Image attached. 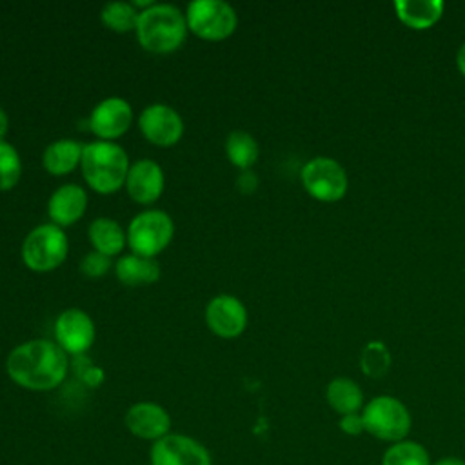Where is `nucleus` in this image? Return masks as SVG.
<instances>
[{"instance_id": "nucleus-9", "label": "nucleus", "mask_w": 465, "mask_h": 465, "mask_svg": "<svg viewBox=\"0 0 465 465\" xmlns=\"http://www.w3.org/2000/svg\"><path fill=\"white\" fill-rule=\"evenodd\" d=\"M151 465H213L211 452L203 443L187 436L169 432L154 441L149 452Z\"/></svg>"}, {"instance_id": "nucleus-22", "label": "nucleus", "mask_w": 465, "mask_h": 465, "mask_svg": "<svg viewBox=\"0 0 465 465\" xmlns=\"http://www.w3.org/2000/svg\"><path fill=\"white\" fill-rule=\"evenodd\" d=\"M225 153L229 160L240 167L249 169L258 158V143L247 131H231L225 138Z\"/></svg>"}, {"instance_id": "nucleus-17", "label": "nucleus", "mask_w": 465, "mask_h": 465, "mask_svg": "<svg viewBox=\"0 0 465 465\" xmlns=\"http://www.w3.org/2000/svg\"><path fill=\"white\" fill-rule=\"evenodd\" d=\"M84 145L73 138H60L49 143L44 151L42 162L47 173L51 174H65L71 173L82 160Z\"/></svg>"}, {"instance_id": "nucleus-26", "label": "nucleus", "mask_w": 465, "mask_h": 465, "mask_svg": "<svg viewBox=\"0 0 465 465\" xmlns=\"http://www.w3.org/2000/svg\"><path fill=\"white\" fill-rule=\"evenodd\" d=\"M22 174V160L18 151L5 140L0 142V191L13 189Z\"/></svg>"}, {"instance_id": "nucleus-10", "label": "nucleus", "mask_w": 465, "mask_h": 465, "mask_svg": "<svg viewBox=\"0 0 465 465\" xmlns=\"http://www.w3.org/2000/svg\"><path fill=\"white\" fill-rule=\"evenodd\" d=\"M138 125L149 142L162 147L174 145L183 134L182 116L165 104L147 105L138 118Z\"/></svg>"}, {"instance_id": "nucleus-28", "label": "nucleus", "mask_w": 465, "mask_h": 465, "mask_svg": "<svg viewBox=\"0 0 465 465\" xmlns=\"http://www.w3.org/2000/svg\"><path fill=\"white\" fill-rule=\"evenodd\" d=\"M340 429L341 432L349 434V436H358L365 430V425H363V418L360 412H352V414H345L341 416L340 420Z\"/></svg>"}, {"instance_id": "nucleus-24", "label": "nucleus", "mask_w": 465, "mask_h": 465, "mask_svg": "<svg viewBox=\"0 0 465 465\" xmlns=\"http://www.w3.org/2000/svg\"><path fill=\"white\" fill-rule=\"evenodd\" d=\"M392 363V356L383 341L372 340L369 341L360 354V369L369 378H381Z\"/></svg>"}, {"instance_id": "nucleus-2", "label": "nucleus", "mask_w": 465, "mask_h": 465, "mask_svg": "<svg viewBox=\"0 0 465 465\" xmlns=\"http://www.w3.org/2000/svg\"><path fill=\"white\" fill-rule=\"evenodd\" d=\"M134 31L143 49L153 53H171L183 44L187 22L185 15L176 5L153 4L140 11Z\"/></svg>"}, {"instance_id": "nucleus-31", "label": "nucleus", "mask_w": 465, "mask_h": 465, "mask_svg": "<svg viewBox=\"0 0 465 465\" xmlns=\"http://www.w3.org/2000/svg\"><path fill=\"white\" fill-rule=\"evenodd\" d=\"M7 127H9V120H7V113L0 107V142L4 140L5 133H7Z\"/></svg>"}, {"instance_id": "nucleus-32", "label": "nucleus", "mask_w": 465, "mask_h": 465, "mask_svg": "<svg viewBox=\"0 0 465 465\" xmlns=\"http://www.w3.org/2000/svg\"><path fill=\"white\" fill-rule=\"evenodd\" d=\"M434 465H465V461L456 456H445V458L438 460Z\"/></svg>"}, {"instance_id": "nucleus-5", "label": "nucleus", "mask_w": 465, "mask_h": 465, "mask_svg": "<svg viewBox=\"0 0 465 465\" xmlns=\"http://www.w3.org/2000/svg\"><path fill=\"white\" fill-rule=\"evenodd\" d=\"M365 430L383 441H401L411 430L409 409L392 396L372 398L361 412Z\"/></svg>"}, {"instance_id": "nucleus-4", "label": "nucleus", "mask_w": 465, "mask_h": 465, "mask_svg": "<svg viewBox=\"0 0 465 465\" xmlns=\"http://www.w3.org/2000/svg\"><path fill=\"white\" fill-rule=\"evenodd\" d=\"M67 236L56 223H40L31 229L22 243L24 263L38 272L58 267L67 256Z\"/></svg>"}, {"instance_id": "nucleus-1", "label": "nucleus", "mask_w": 465, "mask_h": 465, "mask_svg": "<svg viewBox=\"0 0 465 465\" xmlns=\"http://www.w3.org/2000/svg\"><path fill=\"white\" fill-rule=\"evenodd\" d=\"M9 378L29 391L56 389L67 374V352L51 340L36 338L16 345L7 360Z\"/></svg>"}, {"instance_id": "nucleus-8", "label": "nucleus", "mask_w": 465, "mask_h": 465, "mask_svg": "<svg viewBox=\"0 0 465 465\" xmlns=\"http://www.w3.org/2000/svg\"><path fill=\"white\" fill-rule=\"evenodd\" d=\"M305 191L322 202H338L349 187V178L343 165L331 156L311 158L300 173Z\"/></svg>"}, {"instance_id": "nucleus-16", "label": "nucleus", "mask_w": 465, "mask_h": 465, "mask_svg": "<svg viewBox=\"0 0 465 465\" xmlns=\"http://www.w3.org/2000/svg\"><path fill=\"white\" fill-rule=\"evenodd\" d=\"M87 207V194L78 183L60 185L47 202V213L58 227L74 223Z\"/></svg>"}, {"instance_id": "nucleus-29", "label": "nucleus", "mask_w": 465, "mask_h": 465, "mask_svg": "<svg viewBox=\"0 0 465 465\" xmlns=\"http://www.w3.org/2000/svg\"><path fill=\"white\" fill-rule=\"evenodd\" d=\"M238 185H240V189H243V191H252V189L256 187V176H254L252 173L245 171V173L240 176Z\"/></svg>"}, {"instance_id": "nucleus-12", "label": "nucleus", "mask_w": 465, "mask_h": 465, "mask_svg": "<svg viewBox=\"0 0 465 465\" xmlns=\"http://www.w3.org/2000/svg\"><path fill=\"white\" fill-rule=\"evenodd\" d=\"M205 322L220 338H236L247 325V311L236 296L218 294L205 307Z\"/></svg>"}, {"instance_id": "nucleus-14", "label": "nucleus", "mask_w": 465, "mask_h": 465, "mask_svg": "<svg viewBox=\"0 0 465 465\" xmlns=\"http://www.w3.org/2000/svg\"><path fill=\"white\" fill-rule=\"evenodd\" d=\"M133 120V109L125 98L109 96L104 98L89 116L91 131L102 140H113L122 136Z\"/></svg>"}, {"instance_id": "nucleus-7", "label": "nucleus", "mask_w": 465, "mask_h": 465, "mask_svg": "<svg viewBox=\"0 0 465 465\" xmlns=\"http://www.w3.org/2000/svg\"><path fill=\"white\" fill-rule=\"evenodd\" d=\"M187 29L205 40H222L236 29L234 9L222 0H193L185 9Z\"/></svg>"}, {"instance_id": "nucleus-25", "label": "nucleus", "mask_w": 465, "mask_h": 465, "mask_svg": "<svg viewBox=\"0 0 465 465\" xmlns=\"http://www.w3.org/2000/svg\"><path fill=\"white\" fill-rule=\"evenodd\" d=\"M140 11H136L134 4L129 2H109L102 7V22L118 33H125L129 29L136 27V20H138Z\"/></svg>"}, {"instance_id": "nucleus-23", "label": "nucleus", "mask_w": 465, "mask_h": 465, "mask_svg": "<svg viewBox=\"0 0 465 465\" xmlns=\"http://www.w3.org/2000/svg\"><path fill=\"white\" fill-rule=\"evenodd\" d=\"M381 465H430V460L421 443L401 440L385 450Z\"/></svg>"}, {"instance_id": "nucleus-3", "label": "nucleus", "mask_w": 465, "mask_h": 465, "mask_svg": "<svg viewBox=\"0 0 465 465\" xmlns=\"http://www.w3.org/2000/svg\"><path fill=\"white\" fill-rule=\"evenodd\" d=\"M80 165L89 187L102 194L118 191L125 183L129 173L127 153L109 140L85 143Z\"/></svg>"}, {"instance_id": "nucleus-13", "label": "nucleus", "mask_w": 465, "mask_h": 465, "mask_svg": "<svg viewBox=\"0 0 465 465\" xmlns=\"http://www.w3.org/2000/svg\"><path fill=\"white\" fill-rule=\"evenodd\" d=\"M54 338L65 352L80 354L94 341V323L87 312L67 309L54 322Z\"/></svg>"}, {"instance_id": "nucleus-27", "label": "nucleus", "mask_w": 465, "mask_h": 465, "mask_svg": "<svg viewBox=\"0 0 465 465\" xmlns=\"http://www.w3.org/2000/svg\"><path fill=\"white\" fill-rule=\"evenodd\" d=\"M111 256L102 254L98 251H91L84 256V260L80 262V271L89 276V278H100L102 274L107 272L109 265H111Z\"/></svg>"}, {"instance_id": "nucleus-30", "label": "nucleus", "mask_w": 465, "mask_h": 465, "mask_svg": "<svg viewBox=\"0 0 465 465\" xmlns=\"http://www.w3.org/2000/svg\"><path fill=\"white\" fill-rule=\"evenodd\" d=\"M456 64H458V69L460 73L465 76V42L460 45L458 49V54H456Z\"/></svg>"}, {"instance_id": "nucleus-18", "label": "nucleus", "mask_w": 465, "mask_h": 465, "mask_svg": "<svg viewBox=\"0 0 465 465\" xmlns=\"http://www.w3.org/2000/svg\"><path fill=\"white\" fill-rule=\"evenodd\" d=\"M394 7L398 18L412 29L430 27L443 13L441 0H398Z\"/></svg>"}, {"instance_id": "nucleus-15", "label": "nucleus", "mask_w": 465, "mask_h": 465, "mask_svg": "<svg viewBox=\"0 0 465 465\" xmlns=\"http://www.w3.org/2000/svg\"><path fill=\"white\" fill-rule=\"evenodd\" d=\"M163 183H165V178H163L162 167L149 158H142L134 162L129 167V173L125 178L127 193L138 203H153L154 200H158L163 191Z\"/></svg>"}, {"instance_id": "nucleus-19", "label": "nucleus", "mask_w": 465, "mask_h": 465, "mask_svg": "<svg viewBox=\"0 0 465 465\" xmlns=\"http://www.w3.org/2000/svg\"><path fill=\"white\" fill-rule=\"evenodd\" d=\"M116 276L125 285H145L160 278V265L154 258L125 254L116 262Z\"/></svg>"}, {"instance_id": "nucleus-20", "label": "nucleus", "mask_w": 465, "mask_h": 465, "mask_svg": "<svg viewBox=\"0 0 465 465\" xmlns=\"http://www.w3.org/2000/svg\"><path fill=\"white\" fill-rule=\"evenodd\" d=\"M89 240L94 251L113 256L124 249V243L127 242V232H124L118 222L100 216L89 225Z\"/></svg>"}, {"instance_id": "nucleus-11", "label": "nucleus", "mask_w": 465, "mask_h": 465, "mask_svg": "<svg viewBox=\"0 0 465 465\" xmlns=\"http://www.w3.org/2000/svg\"><path fill=\"white\" fill-rule=\"evenodd\" d=\"M124 423L133 436L153 443L167 436L171 430L169 412L154 401L133 403L124 416Z\"/></svg>"}, {"instance_id": "nucleus-6", "label": "nucleus", "mask_w": 465, "mask_h": 465, "mask_svg": "<svg viewBox=\"0 0 465 465\" xmlns=\"http://www.w3.org/2000/svg\"><path fill=\"white\" fill-rule=\"evenodd\" d=\"M174 232L171 216L160 209L138 213L127 227V243L133 254L153 258L162 252Z\"/></svg>"}, {"instance_id": "nucleus-21", "label": "nucleus", "mask_w": 465, "mask_h": 465, "mask_svg": "<svg viewBox=\"0 0 465 465\" xmlns=\"http://www.w3.org/2000/svg\"><path fill=\"white\" fill-rule=\"evenodd\" d=\"M327 401L331 409L341 416L358 412L363 405V392L360 385L345 376L334 378L327 385Z\"/></svg>"}]
</instances>
